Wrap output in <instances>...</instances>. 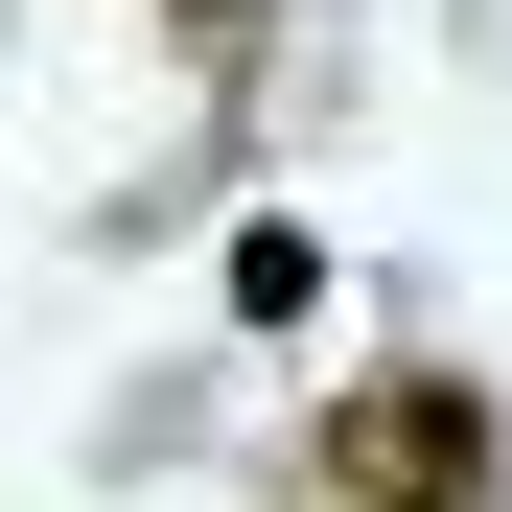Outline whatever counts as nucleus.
I'll use <instances>...</instances> for the list:
<instances>
[{"label":"nucleus","instance_id":"obj_1","mask_svg":"<svg viewBox=\"0 0 512 512\" xmlns=\"http://www.w3.org/2000/svg\"><path fill=\"white\" fill-rule=\"evenodd\" d=\"M303 466H326V512H489L512 489V419H489V373L396 350V373H350L303 419Z\"/></svg>","mask_w":512,"mask_h":512},{"label":"nucleus","instance_id":"obj_2","mask_svg":"<svg viewBox=\"0 0 512 512\" xmlns=\"http://www.w3.org/2000/svg\"><path fill=\"white\" fill-rule=\"evenodd\" d=\"M210 303H233V326H303V303H326V233H303V210H256V233L210 256Z\"/></svg>","mask_w":512,"mask_h":512},{"label":"nucleus","instance_id":"obj_3","mask_svg":"<svg viewBox=\"0 0 512 512\" xmlns=\"http://www.w3.org/2000/svg\"><path fill=\"white\" fill-rule=\"evenodd\" d=\"M163 24H187V47H256V0H163Z\"/></svg>","mask_w":512,"mask_h":512}]
</instances>
